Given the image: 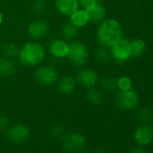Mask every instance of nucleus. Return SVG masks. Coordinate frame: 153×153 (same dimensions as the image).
Segmentation results:
<instances>
[{
	"label": "nucleus",
	"instance_id": "f257e3e1",
	"mask_svg": "<svg viewBox=\"0 0 153 153\" xmlns=\"http://www.w3.org/2000/svg\"><path fill=\"white\" fill-rule=\"evenodd\" d=\"M122 26L115 19L107 18L99 24L97 30V40L98 42L104 47L110 48L122 38Z\"/></svg>",
	"mask_w": 153,
	"mask_h": 153
},
{
	"label": "nucleus",
	"instance_id": "f03ea898",
	"mask_svg": "<svg viewBox=\"0 0 153 153\" xmlns=\"http://www.w3.org/2000/svg\"><path fill=\"white\" fill-rule=\"evenodd\" d=\"M45 57L44 47L37 42H28L19 50L18 58L20 62L27 67L40 64Z\"/></svg>",
	"mask_w": 153,
	"mask_h": 153
},
{
	"label": "nucleus",
	"instance_id": "7ed1b4c3",
	"mask_svg": "<svg viewBox=\"0 0 153 153\" xmlns=\"http://www.w3.org/2000/svg\"><path fill=\"white\" fill-rule=\"evenodd\" d=\"M88 50L87 46L80 42H72L68 44V52L67 58L75 67H82L88 59Z\"/></svg>",
	"mask_w": 153,
	"mask_h": 153
},
{
	"label": "nucleus",
	"instance_id": "20e7f679",
	"mask_svg": "<svg viewBox=\"0 0 153 153\" xmlns=\"http://www.w3.org/2000/svg\"><path fill=\"white\" fill-rule=\"evenodd\" d=\"M86 145V138L79 132H69L64 135L62 146L69 153H78Z\"/></svg>",
	"mask_w": 153,
	"mask_h": 153
},
{
	"label": "nucleus",
	"instance_id": "39448f33",
	"mask_svg": "<svg viewBox=\"0 0 153 153\" xmlns=\"http://www.w3.org/2000/svg\"><path fill=\"white\" fill-rule=\"evenodd\" d=\"M115 104L122 110H132L139 104L138 94L131 88L125 91H120L115 97Z\"/></svg>",
	"mask_w": 153,
	"mask_h": 153
},
{
	"label": "nucleus",
	"instance_id": "423d86ee",
	"mask_svg": "<svg viewBox=\"0 0 153 153\" xmlns=\"http://www.w3.org/2000/svg\"><path fill=\"white\" fill-rule=\"evenodd\" d=\"M34 79L42 86H51L59 80V72L51 66H42L35 70Z\"/></svg>",
	"mask_w": 153,
	"mask_h": 153
},
{
	"label": "nucleus",
	"instance_id": "0eeeda50",
	"mask_svg": "<svg viewBox=\"0 0 153 153\" xmlns=\"http://www.w3.org/2000/svg\"><path fill=\"white\" fill-rule=\"evenodd\" d=\"M110 52L112 58L119 62L123 63L131 58L130 54V41L121 38L118 42L110 47Z\"/></svg>",
	"mask_w": 153,
	"mask_h": 153
},
{
	"label": "nucleus",
	"instance_id": "6e6552de",
	"mask_svg": "<svg viewBox=\"0 0 153 153\" xmlns=\"http://www.w3.org/2000/svg\"><path fill=\"white\" fill-rule=\"evenodd\" d=\"M76 81L85 88L90 89L98 82V76L97 72L90 68H81L76 72Z\"/></svg>",
	"mask_w": 153,
	"mask_h": 153
},
{
	"label": "nucleus",
	"instance_id": "1a4fd4ad",
	"mask_svg": "<svg viewBox=\"0 0 153 153\" xmlns=\"http://www.w3.org/2000/svg\"><path fill=\"white\" fill-rule=\"evenodd\" d=\"M8 139L16 144H24L30 138V130L29 128L23 123L16 124L7 131Z\"/></svg>",
	"mask_w": 153,
	"mask_h": 153
},
{
	"label": "nucleus",
	"instance_id": "9d476101",
	"mask_svg": "<svg viewBox=\"0 0 153 153\" xmlns=\"http://www.w3.org/2000/svg\"><path fill=\"white\" fill-rule=\"evenodd\" d=\"M49 31L48 24L42 19H37L30 23L28 25V34L33 40H40L44 37Z\"/></svg>",
	"mask_w": 153,
	"mask_h": 153
},
{
	"label": "nucleus",
	"instance_id": "9b49d317",
	"mask_svg": "<svg viewBox=\"0 0 153 153\" xmlns=\"http://www.w3.org/2000/svg\"><path fill=\"white\" fill-rule=\"evenodd\" d=\"M153 139V128L149 124H141L134 131V140L140 146H146Z\"/></svg>",
	"mask_w": 153,
	"mask_h": 153
},
{
	"label": "nucleus",
	"instance_id": "f8f14e48",
	"mask_svg": "<svg viewBox=\"0 0 153 153\" xmlns=\"http://www.w3.org/2000/svg\"><path fill=\"white\" fill-rule=\"evenodd\" d=\"M55 7L60 14L69 16L79 8V0H55Z\"/></svg>",
	"mask_w": 153,
	"mask_h": 153
},
{
	"label": "nucleus",
	"instance_id": "ddd939ff",
	"mask_svg": "<svg viewBox=\"0 0 153 153\" xmlns=\"http://www.w3.org/2000/svg\"><path fill=\"white\" fill-rule=\"evenodd\" d=\"M88 15V20L89 23H92L94 25H99L102 23L106 16V11L105 7L98 3L96 4L95 6L88 8L86 10Z\"/></svg>",
	"mask_w": 153,
	"mask_h": 153
},
{
	"label": "nucleus",
	"instance_id": "4468645a",
	"mask_svg": "<svg viewBox=\"0 0 153 153\" xmlns=\"http://www.w3.org/2000/svg\"><path fill=\"white\" fill-rule=\"evenodd\" d=\"M50 51L55 58H65L68 52V44L64 40H54L51 43Z\"/></svg>",
	"mask_w": 153,
	"mask_h": 153
},
{
	"label": "nucleus",
	"instance_id": "2eb2a0df",
	"mask_svg": "<svg viewBox=\"0 0 153 153\" xmlns=\"http://www.w3.org/2000/svg\"><path fill=\"white\" fill-rule=\"evenodd\" d=\"M58 88L59 90L66 95L71 94L76 88V79L70 76H64L63 78L59 79L58 81Z\"/></svg>",
	"mask_w": 153,
	"mask_h": 153
},
{
	"label": "nucleus",
	"instance_id": "dca6fc26",
	"mask_svg": "<svg viewBox=\"0 0 153 153\" xmlns=\"http://www.w3.org/2000/svg\"><path fill=\"white\" fill-rule=\"evenodd\" d=\"M70 22L76 27H82L89 23L88 12L85 9H78L69 16Z\"/></svg>",
	"mask_w": 153,
	"mask_h": 153
},
{
	"label": "nucleus",
	"instance_id": "f3484780",
	"mask_svg": "<svg viewBox=\"0 0 153 153\" xmlns=\"http://www.w3.org/2000/svg\"><path fill=\"white\" fill-rule=\"evenodd\" d=\"M16 69L14 61L7 58H0V76H10Z\"/></svg>",
	"mask_w": 153,
	"mask_h": 153
},
{
	"label": "nucleus",
	"instance_id": "a211bd4d",
	"mask_svg": "<svg viewBox=\"0 0 153 153\" xmlns=\"http://www.w3.org/2000/svg\"><path fill=\"white\" fill-rule=\"evenodd\" d=\"M146 50L145 42L140 40L137 39L134 41H130V54L131 58H138L140 57Z\"/></svg>",
	"mask_w": 153,
	"mask_h": 153
},
{
	"label": "nucleus",
	"instance_id": "6ab92c4d",
	"mask_svg": "<svg viewBox=\"0 0 153 153\" xmlns=\"http://www.w3.org/2000/svg\"><path fill=\"white\" fill-rule=\"evenodd\" d=\"M79 33V27L74 25L70 21L64 24L61 27V35L64 40L75 39Z\"/></svg>",
	"mask_w": 153,
	"mask_h": 153
},
{
	"label": "nucleus",
	"instance_id": "aec40b11",
	"mask_svg": "<svg viewBox=\"0 0 153 153\" xmlns=\"http://www.w3.org/2000/svg\"><path fill=\"white\" fill-rule=\"evenodd\" d=\"M87 98L90 104L94 105H99L104 100V95L100 90L92 88L87 94Z\"/></svg>",
	"mask_w": 153,
	"mask_h": 153
},
{
	"label": "nucleus",
	"instance_id": "412c9836",
	"mask_svg": "<svg viewBox=\"0 0 153 153\" xmlns=\"http://www.w3.org/2000/svg\"><path fill=\"white\" fill-rule=\"evenodd\" d=\"M2 51H3L4 57L7 58V59H15L16 56H18V53H19L18 47L15 43H12V42L6 43L4 45Z\"/></svg>",
	"mask_w": 153,
	"mask_h": 153
},
{
	"label": "nucleus",
	"instance_id": "4be33fe9",
	"mask_svg": "<svg viewBox=\"0 0 153 153\" xmlns=\"http://www.w3.org/2000/svg\"><path fill=\"white\" fill-rule=\"evenodd\" d=\"M137 116L139 121H140L145 124H149L153 121V112L147 107H142L139 109Z\"/></svg>",
	"mask_w": 153,
	"mask_h": 153
},
{
	"label": "nucleus",
	"instance_id": "5701e85b",
	"mask_svg": "<svg viewBox=\"0 0 153 153\" xmlns=\"http://www.w3.org/2000/svg\"><path fill=\"white\" fill-rule=\"evenodd\" d=\"M97 59L98 60V62L102 65H107L111 59H112V55L111 52L107 51L106 47H101L97 50Z\"/></svg>",
	"mask_w": 153,
	"mask_h": 153
},
{
	"label": "nucleus",
	"instance_id": "b1692460",
	"mask_svg": "<svg viewBox=\"0 0 153 153\" xmlns=\"http://www.w3.org/2000/svg\"><path fill=\"white\" fill-rule=\"evenodd\" d=\"M101 88L107 91H113L117 88V79L113 76H105L101 79L100 82Z\"/></svg>",
	"mask_w": 153,
	"mask_h": 153
},
{
	"label": "nucleus",
	"instance_id": "393cba45",
	"mask_svg": "<svg viewBox=\"0 0 153 153\" xmlns=\"http://www.w3.org/2000/svg\"><path fill=\"white\" fill-rule=\"evenodd\" d=\"M132 83H131V79L128 76H121L120 79H117V88L121 90V91H125V90H129L131 88Z\"/></svg>",
	"mask_w": 153,
	"mask_h": 153
},
{
	"label": "nucleus",
	"instance_id": "a878e982",
	"mask_svg": "<svg viewBox=\"0 0 153 153\" xmlns=\"http://www.w3.org/2000/svg\"><path fill=\"white\" fill-rule=\"evenodd\" d=\"M50 133L53 138L59 139L63 136L64 134V129L61 125L59 124H54L51 127L50 129Z\"/></svg>",
	"mask_w": 153,
	"mask_h": 153
},
{
	"label": "nucleus",
	"instance_id": "bb28decb",
	"mask_svg": "<svg viewBox=\"0 0 153 153\" xmlns=\"http://www.w3.org/2000/svg\"><path fill=\"white\" fill-rule=\"evenodd\" d=\"M45 7H46V4L44 2V0H36L35 3L33 4V9L35 13L41 14L45 11Z\"/></svg>",
	"mask_w": 153,
	"mask_h": 153
},
{
	"label": "nucleus",
	"instance_id": "cd10ccee",
	"mask_svg": "<svg viewBox=\"0 0 153 153\" xmlns=\"http://www.w3.org/2000/svg\"><path fill=\"white\" fill-rule=\"evenodd\" d=\"M99 1L98 0H79V5L82 7L83 9L87 10L88 8L95 6L96 4H97Z\"/></svg>",
	"mask_w": 153,
	"mask_h": 153
},
{
	"label": "nucleus",
	"instance_id": "c85d7f7f",
	"mask_svg": "<svg viewBox=\"0 0 153 153\" xmlns=\"http://www.w3.org/2000/svg\"><path fill=\"white\" fill-rule=\"evenodd\" d=\"M8 119L6 116H0V130H5L8 126Z\"/></svg>",
	"mask_w": 153,
	"mask_h": 153
},
{
	"label": "nucleus",
	"instance_id": "c756f323",
	"mask_svg": "<svg viewBox=\"0 0 153 153\" xmlns=\"http://www.w3.org/2000/svg\"><path fill=\"white\" fill-rule=\"evenodd\" d=\"M130 153H149V152L141 147H134L130 150Z\"/></svg>",
	"mask_w": 153,
	"mask_h": 153
},
{
	"label": "nucleus",
	"instance_id": "7c9ffc66",
	"mask_svg": "<svg viewBox=\"0 0 153 153\" xmlns=\"http://www.w3.org/2000/svg\"><path fill=\"white\" fill-rule=\"evenodd\" d=\"M2 22H3V15L1 12H0V25L2 24Z\"/></svg>",
	"mask_w": 153,
	"mask_h": 153
},
{
	"label": "nucleus",
	"instance_id": "2f4dec72",
	"mask_svg": "<svg viewBox=\"0 0 153 153\" xmlns=\"http://www.w3.org/2000/svg\"><path fill=\"white\" fill-rule=\"evenodd\" d=\"M78 153H89V152H88V151H83V150H81V151H79V152H78Z\"/></svg>",
	"mask_w": 153,
	"mask_h": 153
},
{
	"label": "nucleus",
	"instance_id": "473e14b6",
	"mask_svg": "<svg viewBox=\"0 0 153 153\" xmlns=\"http://www.w3.org/2000/svg\"><path fill=\"white\" fill-rule=\"evenodd\" d=\"M132 1H139V0H132Z\"/></svg>",
	"mask_w": 153,
	"mask_h": 153
},
{
	"label": "nucleus",
	"instance_id": "72a5a7b5",
	"mask_svg": "<svg viewBox=\"0 0 153 153\" xmlns=\"http://www.w3.org/2000/svg\"><path fill=\"white\" fill-rule=\"evenodd\" d=\"M98 1H103V0H98Z\"/></svg>",
	"mask_w": 153,
	"mask_h": 153
}]
</instances>
